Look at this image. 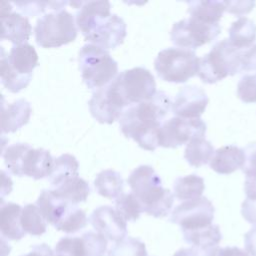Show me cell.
Segmentation results:
<instances>
[{"label":"cell","mask_w":256,"mask_h":256,"mask_svg":"<svg viewBox=\"0 0 256 256\" xmlns=\"http://www.w3.org/2000/svg\"><path fill=\"white\" fill-rule=\"evenodd\" d=\"M170 111L172 102L169 96L158 91L151 99L125 109L119 119L120 129L141 148L154 151L159 146V130Z\"/></svg>","instance_id":"6da1fadb"},{"label":"cell","mask_w":256,"mask_h":256,"mask_svg":"<svg viewBox=\"0 0 256 256\" xmlns=\"http://www.w3.org/2000/svg\"><path fill=\"white\" fill-rule=\"evenodd\" d=\"M111 5L89 9L83 16L80 31L85 40L105 50L115 49L123 43L127 27L124 20L110 13Z\"/></svg>","instance_id":"7a4b0ae2"},{"label":"cell","mask_w":256,"mask_h":256,"mask_svg":"<svg viewBox=\"0 0 256 256\" xmlns=\"http://www.w3.org/2000/svg\"><path fill=\"white\" fill-rule=\"evenodd\" d=\"M105 88L111 100L121 109L147 101L156 94L154 76L143 67L121 72Z\"/></svg>","instance_id":"3957f363"},{"label":"cell","mask_w":256,"mask_h":256,"mask_svg":"<svg viewBox=\"0 0 256 256\" xmlns=\"http://www.w3.org/2000/svg\"><path fill=\"white\" fill-rule=\"evenodd\" d=\"M7 169L15 176L42 179L50 176L54 160L48 150L35 149L26 143L7 146L2 152Z\"/></svg>","instance_id":"277c9868"},{"label":"cell","mask_w":256,"mask_h":256,"mask_svg":"<svg viewBox=\"0 0 256 256\" xmlns=\"http://www.w3.org/2000/svg\"><path fill=\"white\" fill-rule=\"evenodd\" d=\"M244 50L236 48L229 39L217 42L209 53L200 58L198 76L202 82L213 84L242 71Z\"/></svg>","instance_id":"5b68a950"},{"label":"cell","mask_w":256,"mask_h":256,"mask_svg":"<svg viewBox=\"0 0 256 256\" xmlns=\"http://www.w3.org/2000/svg\"><path fill=\"white\" fill-rule=\"evenodd\" d=\"M78 61L83 82L90 89H100L117 76V62L107 50L94 44H86L80 49Z\"/></svg>","instance_id":"8992f818"},{"label":"cell","mask_w":256,"mask_h":256,"mask_svg":"<svg viewBox=\"0 0 256 256\" xmlns=\"http://www.w3.org/2000/svg\"><path fill=\"white\" fill-rule=\"evenodd\" d=\"M199 63L200 59L193 50L169 47L158 53L154 68L162 80L184 83L198 74Z\"/></svg>","instance_id":"52a82bcc"},{"label":"cell","mask_w":256,"mask_h":256,"mask_svg":"<svg viewBox=\"0 0 256 256\" xmlns=\"http://www.w3.org/2000/svg\"><path fill=\"white\" fill-rule=\"evenodd\" d=\"M74 16L66 10L43 15L34 28L35 41L43 48H55L74 41L77 28Z\"/></svg>","instance_id":"ba28073f"},{"label":"cell","mask_w":256,"mask_h":256,"mask_svg":"<svg viewBox=\"0 0 256 256\" xmlns=\"http://www.w3.org/2000/svg\"><path fill=\"white\" fill-rule=\"evenodd\" d=\"M220 32L219 23H206L189 17L174 23L170 37L178 48L194 50L213 41Z\"/></svg>","instance_id":"9c48e42d"},{"label":"cell","mask_w":256,"mask_h":256,"mask_svg":"<svg viewBox=\"0 0 256 256\" xmlns=\"http://www.w3.org/2000/svg\"><path fill=\"white\" fill-rule=\"evenodd\" d=\"M206 123L200 118L187 119L172 117L166 120L159 130V146L165 148H176L188 144L195 138H204Z\"/></svg>","instance_id":"30bf717a"},{"label":"cell","mask_w":256,"mask_h":256,"mask_svg":"<svg viewBox=\"0 0 256 256\" xmlns=\"http://www.w3.org/2000/svg\"><path fill=\"white\" fill-rule=\"evenodd\" d=\"M215 208L206 197L184 201L173 211L170 221L181 227V230H192L212 224Z\"/></svg>","instance_id":"8fae6325"},{"label":"cell","mask_w":256,"mask_h":256,"mask_svg":"<svg viewBox=\"0 0 256 256\" xmlns=\"http://www.w3.org/2000/svg\"><path fill=\"white\" fill-rule=\"evenodd\" d=\"M209 102L206 92L197 86H184L176 94L172 102V112L181 118H199Z\"/></svg>","instance_id":"7c38bea8"},{"label":"cell","mask_w":256,"mask_h":256,"mask_svg":"<svg viewBox=\"0 0 256 256\" xmlns=\"http://www.w3.org/2000/svg\"><path fill=\"white\" fill-rule=\"evenodd\" d=\"M13 5L11 2L3 1L1 3V40H8L14 45L27 43L32 32L29 20L23 15L12 12Z\"/></svg>","instance_id":"4fadbf2b"},{"label":"cell","mask_w":256,"mask_h":256,"mask_svg":"<svg viewBox=\"0 0 256 256\" xmlns=\"http://www.w3.org/2000/svg\"><path fill=\"white\" fill-rule=\"evenodd\" d=\"M89 221L97 233L108 240L117 243L126 237V221L110 206L105 205L96 208L90 215Z\"/></svg>","instance_id":"5bb4252c"},{"label":"cell","mask_w":256,"mask_h":256,"mask_svg":"<svg viewBox=\"0 0 256 256\" xmlns=\"http://www.w3.org/2000/svg\"><path fill=\"white\" fill-rule=\"evenodd\" d=\"M135 196L139 200L143 212L155 218L167 216L174 203V194L169 189L163 188L162 185L154 186Z\"/></svg>","instance_id":"9a60e30c"},{"label":"cell","mask_w":256,"mask_h":256,"mask_svg":"<svg viewBox=\"0 0 256 256\" xmlns=\"http://www.w3.org/2000/svg\"><path fill=\"white\" fill-rule=\"evenodd\" d=\"M48 223L56 227L69 213L74 204L61 198L53 190H43L36 202Z\"/></svg>","instance_id":"2e32d148"},{"label":"cell","mask_w":256,"mask_h":256,"mask_svg":"<svg viewBox=\"0 0 256 256\" xmlns=\"http://www.w3.org/2000/svg\"><path fill=\"white\" fill-rule=\"evenodd\" d=\"M5 59L16 74L25 77H32L33 69L38 65V54L35 48L28 43L13 45Z\"/></svg>","instance_id":"e0dca14e"},{"label":"cell","mask_w":256,"mask_h":256,"mask_svg":"<svg viewBox=\"0 0 256 256\" xmlns=\"http://www.w3.org/2000/svg\"><path fill=\"white\" fill-rule=\"evenodd\" d=\"M91 115L99 123L111 124L115 120L120 119L123 109L119 108L109 97L105 86L97 89L88 102Z\"/></svg>","instance_id":"ac0fdd59"},{"label":"cell","mask_w":256,"mask_h":256,"mask_svg":"<svg viewBox=\"0 0 256 256\" xmlns=\"http://www.w3.org/2000/svg\"><path fill=\"white\" fill-rule=\"evenodd\" d=\"M31 105L25 99H18L11 104H2L1 131L12 133L29 122L31 116Z\"/></svg>","instance_id":"d6986e66"},{"label":"cell","mask_w":256,"mask_h":256,"mask_svg":"<svg viewBox=\"0 0 256 256\" xmlns=\"http://www.w3.org/2000/svg\"><path fill=\"white\" fill-rule=\"evenodd\" d=\"M245 160L243 149L228 145L217 149L210 161V167L213 171L219 174H231L242 169Z\"/></svg>","instance_id":"ffe728a7"},{"label":"cell","mask_w":256,"mask_h":256,"mask_svg":"<svg viewBox=\"0 0 256 256\" xmlns=\"http://www.w3.org/2000/svg\"><path fill=\"white\" fill-rule=\"evenodd\" d=\"M22 207L16 203L1 202L0 230L3 237L9 240H20L26 232L21 225Z\"/></svg>","instance_id":"44dd1931"},{"label":"cell","mask_w":256,"mask_h":256,"mask_svg":"<svg viewBox=\"0 0 256 256\" xmlns=\"http://www.w3.org/2000/svg\"><path fill=\"white\" fill-rule=\"evenodd\" d=\"M184 240L200 252H208L217 247L222 239V235L218 225L211 224L206 227L182 230Z\"/></svg>","instance_id":"7402d4cb"},{"label":"cell","mask_w":256,"mask_h":256,"mask_svg":"<svg viewBox=\"0 0 256 256\" xmlns=\"http://www.w3.org/2000/svg\"><path fill=\"white\" fill-rule=\"evenodd\" d=\"M229 41L236 48L246 50L256 41V24L247 17H241L229 28Z\"/></svg>","instance_id":"603a6c76"},{"label":"cell","mask_w":256,"mask_h":256,"mask_svg":"<svg viewBox=\"0 0 256 256\" xmlns=\"http://www.w3.org/2000/svg\"><path fill=\"white\" fill-rule=\"evenodd\" d=\"M190 17L206 23H218L225 11L221 1H189L187 2Z\"/></svg>","instance_id":"cb8c5ba5"},{"label":"cell","mask_w":256,"mask_h":256,"mask_svg":"<svg viewBox=\"0 0 256 256\" xmlns=\"http://www.w3.org/2000/svg\"><path fill=\"white\" fill-rule=\"evenodd\" d=\"M53 191L69 203L77 205L80 202L86 201L90 194V187L84 179L78 176L64 181L58 187L54 188Z\"/></svg>","instance_id":"d4e9b609"},{"label":"cell","mask_w":256,"mask_h":256,"mask_svg":"<svg viewBox=\"0 0 256 256\" xmlns=\"http://www.w3.org/2000/svg\"><path fill=\"white\" fill-rule=\"evenodd\" d=\"M79 164L77 159L71 154H63L54 160L52 172L49 176V181L53 188L58 187L64 181L78 177Z\"/></svg>","instance_id":"484cf974"},{"label":"cell","mask_w":256,"mask_h":256,"mask_svg":"<svg viewBox=\"0 0 256 256\" xmlns=\"http://www.w3.org/2000/svg\"><path fill=\"white\" fill-rule=\"evenodd\" d=\"M94 186L101 196L109 199H116L123 194V179L118 172L111 169L98 173Z\"/></svg>","instance_id":"4316f807"},{"label":"cell","mask_w":256,"mask_h":256,"mask_svg":"<svg viewBox=\"0 0 256 256\" xmlns=\"http://www.w3.org/2000/svg\"><path fill=\"white\" fill-rule=\"evenodd\" d=\"M127 181L134 195H138L154 186L162 185L160 176L149 165H140L135 168Z\"/></svg>","instance_id":"83f0119b"},{"label":"cell","mask_w":256,"mask_h":256,"mask_svg":"<svg viewBox=\"0 0 256 256\" xmlns=\"http://www.w3.org/2000/svg\"><path fill=\"white\" fill-rule=\"evenodd\" d=\"M204 189L205 184L203 178L195 174L179 177L173 184L174 196L177 199L184 201L202 197Z\"/></svg>","instance_id":"f1b7e54d"},{"label":"cell","mask_w":256,"mask_h":256,"mask_svg":"<svg viewBox=\"0 0 256 256\" xmlns=\"http://www.w3.org/2000/svg\"><path fill=\"white\" fill-rule=\"evenodd\" d=\"M214 147L205 138L191 140L185 148L184 157L193 167H200L211 161L214 155Z\"/></svg>","instance_id":"f546056e"},{"label":"cell","mask_w":256,"mask_h":256,"mask_svg":"<svg viewBox=\"0 0 256 256\" xmlns=\"http://www.w3.org/2000/svg\"><path fill=\"white\" fill-rule=\"evenodd\" d=\"M47 221L35 204H27L22 207L21 225L23 230L33 236H39L46 232Z\"/></svg>","instance_id":"4dcf8cb0"},{"label":"cell","mask_w":256,"mask_h":256,"mask_svg":"<svg viewBox=\"0 0 256 256\" xmlns=\"http://www.w3.org/2000/svg\"><path fill=\"white\" fill-rule=\"evenodd\" d=\"M0 75H1L2 84L8 91L12 93H18L22 89L26 88L32 79V77H25V76H20L16 74L8 65L2 49H1Z\"/></svg>","instance_id":"1f68e13d"},{"label":"cell","mask_w":256,"mask_h":256,"mask_svg":"<svg viewBox=\"0 0 256 256\" xmlns=\"http://www.w3.org/2000/svg\"><path fill=\"white\" fill-rule=\"evenodd\" d=\"M115 210L125 221H136L143 212L139 200L133 193H123L116 198Z\"/></svg>","instance_id":"d6a6232c"},{"label":"cell","mask_w":256,"mask_h":256,"mask_svg":"<svg viewBox=\"0 0 256 256\" xmlns=\"http://www.w3.org/2000/svg\"><path fill=\"white\" fill-rule=\"evenodd\" d=\"M19 11L26 15H38L47 10L61 11L68 2L66 1H16L11 2Z\"/></svg>","instance_id":"836d02e7"},{"label":"cell","mask_w":256,"mask_h":256,"mask_svg":"<svg viewBox=\"0 0 256 256\" xmlns=\"http://www.w3.org/2000/svg\"><path fill=\"white\" fill-rule=\"evenodd\" d=\"M107 256H147V250L141 240L125 237L109 250Z\"/></svg>","instance_id":"e575fe53"},{"label":"cell","mask_w":256,"mask_h":256,"mask_svg":"<svg viewBox=\"0 0 256 256\" xmlns=\"http://www.w3.org/2000/svg\"><path fill=\"white\" fill-rule=\"evenodd\" d=\"M87 222L86 213L78 208L77 205H74L66 217L55 228L65 233H75L83 229L87 225Z\"/></svg>","instance_id":"d590c367"},{"label":"cell","mask_w":256,"mask_h":256,"mask_svg":"<svg viewBox=\"0 0 256 256\" xmlns=\"http://www.w3.org/2000/svg\"><path fill=\"white\" fill-rule=\"evenodd\" d=\"M55 256H86L85 244L82 237L61 238L54 249Z\"/></svg>","instance_id":"8d00e7d4"},{"label":"cell","mask_w":256,"mask_h":256,"mask_svg":"<svg viewBox=\"0 0 256 256\" xmlns=\"http://www.w3.org/2000/svg\"><path fill=\"white\" fill-rule=\"evenodd\" d=\"M84 240L86 256H104L107 250V239L99 233L88 231L81 236Z\"/></svg>","instance_id":"74e56055"},{"label":"cell","mask_w":256,"mask_h":256,"mask_svg":"<svg viewBox=\"0 0 256 256\" xmlns=\"http://www.w3.org/2000/svg\"><path fill=\"white\" fill-rule=\"evenodd\" d=\"M237 96L244 103L256 102V75H244L237 85Z\"/></svg>","instance_id":"f35d334b"},{"label":"cell","mask_w":256,"mask_h":256,"mask_svg":"<svg viewBox=\"0 0 256 256\" xmlns=\"http://www.w3.org/2000/svg\"><path fill=\"white\" fill-rule=\"evenodd\" d=\"M243 151L245 160L242 171L246 177H256V142L248 144Z\"/></svg>","instance_id":"ab89813d"},{"label":"cell","mask_w":256,"mask_h":256,"mask_svg":"<svg viewBox=\"0 0 256 256\" xmlns=\"http://www.w3.org/2000/svg\"><path fill=\"white\" fill-rule=\"evenodd\" d=\"M225 11L235 14L237 16H241L249 13L255 6L254 1H224Z\"/></svg>","instance_id":"60d3db41"},{"label":"cell","mask_w":256,"mask_h":256,"mask_svg":"<svg viewBox=\"0 0 256 256\" xmlns=\"http://www.w3.org/2000/svg\"><path fill=\"white\" fill-rule=\"evenodd\" d=\"M242 71L253 72L256 75V45L244 50L242 59Z\"/></svg>","instance_id":"b9f144b4"},{"label":"cell","mask_w":256,"mask_h":256,"mask_svg":"<svg viewBox=\"0 0 256 256\" xmlns=\"http://www.w3.org/2000/svg\"><path fill=\"white\" fill-rule=\"evenodd\" d=\"M205 256H251L238 247H215L205 253Z\"/></svg>","instance_id":"7bdbcfd3"},{"label":"cell","mask_w":256,"mask_h":256,"mask_svg":"<svg viewBox=\"0 0 256 256\" xmlns=\"http://www.w3.org/2000/svg\"><path fill=\"white\" fill-rule=\"evenodd\" d=\"M241 214L247 222L256 226V200L246 198L241 206Z\"/></svg>","instance_id":"ee69618b"},{"label":"cell","mask_w":256,"mask_h":256,"mask_svg":"<svg viewBox=\"0 0 256 256\" xmlns=\"http://www.w3.org/2000/svg\"><path fill=\"white\" fill-rule=\"evenodd\" d=\"M245 251L251 256H256V226L244 235Z\"/></svg>","instance_id":"f6af8a7d"},{"label":"cell","mask_w":256,"mask_h":256,"mask_svg":"<svg viewBox=\"0 0 256 256\" xmlns=\"http://www.w3.org/2000/svg\"><path fill=\"white\" fill-rule=\"evenodd\" d=\"M21 256H55V253L47 244L43 243L33 246L29 253Z\"/></svg>","instance_id":"bcb514c9"},{"label":"cell","mask_w":256,"mask_h":256,"mask_svg":"<svg viewBox=\"0 0 256 256\" xmlns=\"http://www.w3.org/2000/svg\"><path fill=\"white\" fill-rule=\"evenodd\" d=\"M244 190L247 198L256 200V177H246Z\"/></svg>","instance_id":"7dc6e473"},{"label":"cell","mask_w":256,"mask_h":256,"mask_svg":"<svg viewBox=\"0 0 256 256\" xmlns=\"http://www.w3.org/2000/svg\"><path fill=\"white\" fill-rule=\"evenodd\" d=\"M173 256H202L200 251L195 248H181L174 253Z\"/></svg>","instance_id":"c3c4849f"}]
</instances>
